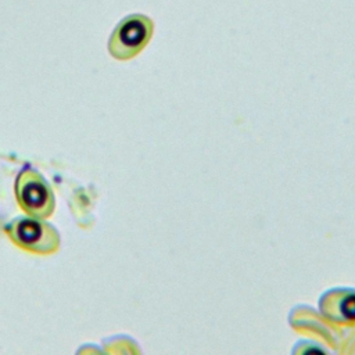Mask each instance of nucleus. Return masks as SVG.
Masks as SVG:
<instances>
[{
    "label": "nucleus",
    "mask_w": 355,
    "mask_h": 355,
    "mask_svg": "<svg viewBox=\"0 0 355 355\" xmlns=\"http://www.w3.org/2000/svg\"><path fill=\"white\" fill-rule=\"evenodd\" d=\"M15 197L19 207L31 216L44 219L54 211V194L46 179L32 168L19 172L15 180Z\"/></svg>",
    "instance_id": "nucleus-3"
},
{
    "label": "nucleus",
    "mask_w": 355,
    "mask_h": 355,
    "mask_svg": "<svg viewBox=\"0 0 355 355\" xmlns=\"http://www.w3.org/2000/svg\"><path fill=\"white\" fill-rule=\"evenodd\" d=\"M320 315L337 326L355 327V287H331L318 301Z\"/></svg>",
    "instance_id": "nucleus-4"
},
{
    "label": "nucleus",
    "mask_w": 355,
    "mask_h": 355,
    "mask_svg": "<svg viewBox=\"0 0 355 355\" xmlns=\"http://www.w3.org/2000/svg\"><path fill=\"white\" fill-rule=\"evenodd\" d=\"M6 233L14 244L35 254H53L60 247L57 229L39 218H15L6 226Z\"/></svg>",
    "instance_id": "nucleus-2"
},
{
    "label": "nucleus",
    "mask_w": 355,
    "mask_h": 355,
    "mask_svg": "<svg viewBox=\"0 0 355 355\" xmlns=\"http://www.w3.org/2000/svg\"><path fill=\"white\" fill-rule=\"evenodd\" d=\"M154 22L144 14H129L114 28L108 39L111 57L125 61L140 54L153 37Z\"/></svg>",
    "instance_id": "nucleus-1"
}]
</instances>
